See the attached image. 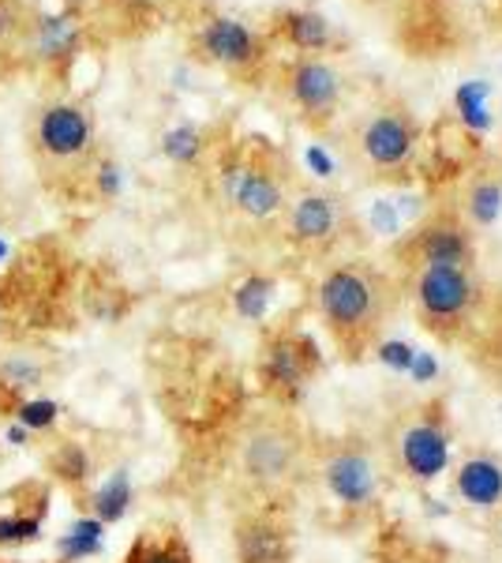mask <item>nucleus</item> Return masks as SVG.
Wrapping results in <instances>:
<instances>
[{
    "mask_svg": "<svg viewBox=\"0 0 502 563\" xmlns=\"http://www.w3.org/2000/svg\"><path fill=\"white\" fill-rule=\"evenodd\" d=\"M236 563H293V530L274 511H252L233 526Z\"/></svg>",
    "mask_w": 502,
    "mask_h": 563,
    "instance_id": "obj_15",
    "label": "nucleus"
},
{
    "mask_svg": "<svg viewBox=\"0 0 502 563\" xmlns=\"http://www.w3.org/2000/svg\"><path fill=\"white\" fill-rule=\"evenodd\" d=\"M304 166L312 169V177L331 180L334 169H337V162H334V154L323 147V143H308V147H304Z\"/></svg>",
    "mask_w": 502,
    "mask_h": 563,
    "instance_id": "obj_33",
    "label": "nucleus"
},
{
    "mask_svg": "<svg viewBox=\"0 0 502 563\" xmlns=\"http://www.w3.org/2000/svg\"><path fill=\"white\" fill-rule=\"evenodd\" d=\"M353 230V214L345 199L323 188H300L281 214V238L304 260H326L342 249Z\"/></svg>",
    "mask_w": 502,
    "mask_h": 563,
    "instance_id": "obj_9",
    "label": "nucleus"
},
{
    "mask_svg": "<svg viewBox=\"0 0 502 563\" xmlns=\"http://www.w3.org/2000/svg\"><path fill=\"white\" fill-rule=\"evenodd\" d=\"M8 256H12V244L0 238V263H8Z\"/></svg>",
    "mask_w": 502,
    "mask_h": 563,
    "instance_id": "obj_36",
    "label": "nucleus"
},
{
    "mask_svg": "<svg viewBox=\"0 0 502 563\" xmlns=\"http://www.w3.org/2000/svg\"><path fill=\"white\" fill-rule=\"evenodd\" d=\"M488 533H491V541H495L499 549H502V504L488 515Z\"/></svg>",
    "mask_w": 502,
    "mask_h": 563,
    "instance_id": "obj_35",
    "label": "nucleus"
},
{
    "mask_svg": "<svg viewBox=\"0 0 502 563\" xmlns=\"http://www.w3.org/2000/svg\"><path fill=\"white\" fill-rule=\"evenodd\" d=\"M83 504H87V515H94L98 522H105V526L124 522L127 511H132V504H135L132 470H127V466L109 470V474L98 481L94 488H87Z\"/></svg>",
    "mask_w": 502,
    "mask_h": 563,
    "instance_id": "obj_18",
    "label": "nucleus"
},
{
    "mask_svg": "<svg viewBox=\"0 0 502 563\" xmlns=\"http://www.w3.org/2000/svg\"><path fill=\"white\" fill-rule=\"evenodd\" d=\"M236 474L255 496L278 499L289 496L304 481L308 462H312V448H308L304 432L281 413L255 417L236 435Z\"/></svg>",
    "mask_w": 502,
    "mask_h": 563,
    "instance_id": "obj_3",
    "label": "nucleus"
},
{
    "mask_svg": "<svg viewBox=\"0 0 502 563\" xmlns=\"http://www.w3.org/2000/svg\"><path fill=\"white\" fill-rule=\"evenodd\" d=\"M450 493L465 507H477V511L491 515L502 504V459L495 451H469L450 470Z\"/></svg>",
    "mask_w": 502,
    "mask_h": 563,
    "instance_id": "obj_16",
    "label": "nucleus"
},
{
    "mask_svg": "<svg viewBox=\"0 0 502 563\" xmlns=\"http://www.w3.org/2000/svg\"><path fill=\"white\" fill-rule=\"evenodd\" d=\"M488 102H491V84H488V79H465V84H458V90H454V109H458L465 129H472V132H488L491 129Z\"/></svg>",
    "mask_w": 502,
    "mask_h": 563,
    "instance_id": "obj_28",
    "label": "nucleus"
},
{
    "mask_svg": "<svg viewBox=\"0 0 502 563\" xmlns=\"http://www.w3.org/2000/svg\"><path fill=\"white\" fill-rule=\"evenodd\" d=\"M4 443H8L12 451H23V448H31V443H34V435L26 432L20 421H8V424H4Z\"/></svg>",
    "mask_w": 502,
    "mask_h": 563,
    "instance_id": "obj_34",
    "label": "nucleus"
},
{
    "mask_svg": "<svg viewBox=\"0 0 502 563\" xmlns=\"http://www.w3.org/2000/svg\"><path fill=\"white\" fill-rule=\"evenodd\" d=\"M45 365L38 357H26V353H12V357H0V395L15 398L23 395H38L45 387Z\"/></svg>",
    "mask_w": 502,
    "mask_h": 563,
    "instance_id": "obj_25",
    "label": "nucleus"
},
{
    "mask_svg": "<svg viewBox=\"0 0 502 563\" xmlns=\"http://www.w3.org/2000/svg\"><path fill=\"white\" fill-rule=\"evenodd\" d=\"M124 563H196L180 533H143L132 541Z\"/></svg>",
    "mask_w": 502,
    "mask_h": 563,
    "instance_id": "obj_27",
    "label": "nucleus"
},
{
    "mask_svg": "<svg viewBox=\"0 0 502 563\" xmlns=\"http://www.w3.org/2000/svg\"><path fill=\"white\" fill-rule=\"evenodd\" d=\"M64 417V402L45 395H23L8 406V421H20L31 435H49L60 424Z\"/></svg>",
    "mask_w": 502,
    "mask_h": 563,
    "instance_id": "obj_26",
    "label": "nucleus"
},
{
    "mask_svg": "<svg viewBox=\"0 0 502 563\" xmlns=\"http://www.w3.org/2000/svg\"><path fill=\"white\" fill-rule=\"evenodd\" d=\"M382 459L387 470L398 474L409 485H432L450 470L454 451V429L450 410L443 398H427V402L405 406L390 421L387 443H382Z\"/></svg>",
    "mask_w": 502,
    "mask_h": 563,
    "instance_id": "obj_5",
    "label": "nucleus"
},
{
    "mask_svg": "<svg viewBox=\"0 0 502 563\" xmlns=\"http://www.w3.org/2000/svg\"><path fill=\"white\" fill-rule=\"evenodd\" d=\"M416 323L439 346H461L477 327L483 289L477 267H420L409 282Z\"/></svg>",
    "mask_w": 502,
    "mask_h": 563,
    "instance_id": "obj_6",
    "label": "nucleus"
},
{
    "mask_svg": "<svg viewBox=\"0 0 502 563\" xmlns=\"http://www.w3.org/2000/svg\"><path fill=\"white\" fill-rule=\"evenodd\" d=\"M274 297H278V278L263 275V271H252V275H244L233 286L230 301H233V312L241 316L244 323H263L274 308Z\"/></svg>",
    "mask_w": 502,
    "mask_h": 563,
    "instance_id": "obj_23",
    "label": "nucleus"
},
{
    "mask_svg": "<svg viewBox=\"0 0 502 563\" xmlns=\"http://www.w3.org/2000/svg\"><path fill=\"white\" fill-rule=\"evenodd\" d=\"M289 166L267 140H233L217 147L214 158V196L225 211L252 225L274 222L286 214L293 199Z\"/></svg>",
    "mask_w": 502,
    "mask_h": 563,
    "instance_id": "obj_2",
    "label": "nucleus"
},
{
    "mask_svg": "<svg viewBox=\"0 0 502 563\" xmlns=\"http://www.w3.org/2000/svg\"><path fill=\"white\" fill-rule=\"evenodd\" d=\"M353 151L371 177L409 174L420 151V121L401 102L382 106L356 129Z\"/></svg>",
    "mask_w": 502,
    "mask_h": 563,
    "instance_id": "obj_11",
    "label": "nucleus"
},
{
    "mask_svg": "<svg viewBox=\"0 0 502 563\" xmlns=\"http://www.w3.org/2000/svg\"><path fill=\"white\" fill-rule=\"evenodd\" d=\"M398 263L409 275L420 267H477V233L458 214V207H443L401 233Z\"/></svg>",
    "mask_w": 502,
    "mask_h": 563,
    "instance_id": "obj_12",
    "label": "nucleus"
},
{
    "mask_svg": "<svg viewBox=\"0 0 502 563\" xmlns=\"http://www.w3.org/2000/svg\"><path fill=\"white\" fill-rule=\"evenodd\" d=\"M83 188L94 199L109 203V199H116L124 192V166L116 158H109V154H94L83 174Z\"/></svg>",
    "mask_w": 502,
    "mask_h": 563,
    "instance_id": "obj_29",
    "label": "nucleus"
},
{
    "mask_svg": "<svg viewBox=\"0 0 502 563\" xmlns=\"http://www.w3.org/2000/svg\"><path fill=\"white\" fill-rule=\"evenodd\" d=\"M34 15L26 0H0V53H12L26 42Z\"/></svg>",
    "mask_w": 502,
    "mask_h": 563,
    "instance_id": "obj_30",
    "label": "nucleus"
},
{
    "mask_svg": "<svg viewBox=\"0 0 502 563\" xmlns=\"http://www.w3.org/2000/svg\"><path fill=\"white\" fill-rule=\"evenodd\" d=\"M45 515H49V493L34 496L31 507H0V552L38 544L45 533Z\"/></svg>",
    "mask_w": 502,
    "mask_h": 563,
    "instance_id": "obj_19",
    "label": "nucleus"
},
{
    "mask_svg": "<svg viewBox=\"0 0 502 563\" xmlns=\"http://www.w3.org/2000/svg\"><path fill=\"white\" fill-rule=\"evenodd\" d=\"M210 151H214V140H210L199 124H172V129L161 135V154H166L177 169H199Z\"/></svg>",
    "mask_w": 502,
    "mask_h": 563,
    "instance_id": "obj_24",
    "label": "nucleus"
},
{
    "mask_svg": "<svg viewBox=\"0 0 502 563\" xmlns=\"http://www.w3.org/2000/svg\"><path fill=\"white\" fill-rule=\"evenodd\" d=\"M315 470L326 496L342 511H368V507H376L390 474L382 451L371 440H360V435H342V440L326 443L319 451Z\"/></svg>",
    "mask_w": 502,
    "mask_h": 563,
    "instance_id": "obj_7",
    "label": "nucleus"
},
{
    "mask_svg": "<svg viewBox=\"0 0 502 563\" xmlns=\"http://www.w3.org/2000/svg\"><path fill=\"white\" fill-rule=\"evenodd\" d=\"M45 466H49L53 481H60L71 493H83L90 485V477H94V455H90V448L79 440L53 443V451L45 455Z\"/></svg>",
    "mask_w": 502,
    "mask_h": 563,
    "instance_id": "obj_22",
    "label": "nucleus"
},
{
    "mask_svg": "<svg viewBox=\"0 0 502 563\" xmlns=\"http://www.w3.org/2000/svg\"><path fill=\"white\" fill-rule=\"evenodd\" d=\"M270 45L281 42L289 49H297L300 57H323L334 45V26L323 12L315 8H281L270 23Z\"/></svg>",
    "mask_w": 502,
    "mask_h": 563,
    "instance_id": "obj_17",
    "label": "nucleus"
},
{
    "mask_svg": "<svg viewBox=\"0 0 502 563\" xmlns=\"http://www.w3.org/2000/svg\"><path fill=\"white\" fill-rule=\"evenodd\" d=\"M368 225H371V233H379V238H401V211L390 199H376L371 203V211H368Z\"/></svg>",
    "mask_w": 502,
    "mask_h": 563,
    "instance_id": "obj_31",
    "label": "nucleus"
},
{
    "mask_svg": "<svg viewBox=\"0 0 502 563\" xmlns=\"http://www.w3.org/2000/svg\"><path fill=\"white\" fill-rule=\"evenodd\" d=\"M499 76H502V60H499Z\"/></svg>",
    "mask_w": 502,
    "mask_h": 563,
    "instance_id": "obj_37",
    "label": "nucleus"
},
{
    "mask_svg": "<svg viewBox=\"0 0 502 563\" xmlns=\"http://www.w3.org/2000/svg\"><path fill=\"white\" fill-rule=\"evenodd\" d=\"M31 53L42 68H49L53 76H68V68L79 60L87 42V26L79 15L71 12H53V15H34L31 31H26Z\"/></svg>",
    "mask_w": 502,
    "mask_h": 563,
    "instance_id": "obj_14",
    "label": "nucleus"
},
{
    "mask_svg": "<svg viewBox=\"0 0 502 563\" xmlns=\"http://www.w3.org/2000/svg\"><path fill=\"white\" fill-rule=\"evenodd\" d=\"M398 289L387 271L360 260H337L315 282V316L345 365L368 361L387 339Z\"/></svg>",
    "mask_w": 502,
    "mask_h": 563,
    "instance_id": "obj_1",
    "label": "nucleus"
},
{
    "mask_svg": "<svg viewBox=\"0 0 502 563\" xmlns=\"http://www.w3.org/2000/svg\"><path fill=\"white\" fill-rule=\"evenodd\" d=\"M458 214L469 222V230H491L502 214V177L499 174H477L465 185Z\"/></svg>",
    "mask_w": 502,
    "mask_h": 563,
    "instance_id": "obj_21",
    "label": "nucleus"
},
{
    "mask_svg": "<svg viewBox=\"0 0 502 563\" xmlns=\"http://www.w3.org/2000/svg\"><path fill=\"white\" fill-rule=\"evenodd\" d=\"M191 57L203 60L210 68H222L236 79H252L267 68L270 60V38L263 31H255L244 20L233 15L210 12L196 23L191 31Z\"/></svg>",
    "mask_w": 502,
    "mask_h": 563,
    "instance_id": "obj_10",
    "label": "nucleus"
},
{
    "mask_svg": "<svg viewBox=\"0 0 502 563\" xmlns=\"http://www.w3.org/2000/svg\"><path fill=\"white\" fill-rule=\"evenodd\" d=\"M105 533L109 526L98 522L94 515H76L64 530L57 533V544H53V552H57V563H87L94 556H102L105 552Z\"/></svg>",
    "mask_w": 502,
    "mask_h": 563,
    "instance_id": "obj_20",
    "label": "nucleus"
},
{
    "mask_svg": "<svg viewBox=\"0 0 502 563\" xmlns=\"http://www.w3.org/2000/svg\"><path fill=\"white\" fill-rule=\"evenodd\" d=\"M278 87L312 132L331 129L345 95L342 76H337V68L326 57H293L281 68Z\"/></svg>",
    "mask_w": 502,
    "mask_h": 563,
    "instance_id": "obj_13",
    "label": "nucleus"
},
{
    "mask_svg": "<svg viewBox=\"0 0 502 563\" xmlns=\"http://www.w3.org/2000/svg\"><path fill=\"white\" fill-rule=\"evenodd\" d=\"M31 151L45 180L64 177V192L83 185L90 158L98 154L94 109L79 98H49L31 117Z\"/></svg>",
    "mask_w": 502,
    "mask_h": 563,
    "instance_id": "obj_4",
    "label": "nucleus"
},
{
    "mask_svg": "<svg viewBox=\"0 0 502 563\" xmlns=\"http://www.w3.org/2000/svg\"><path fill=\"white\" fill-rule=\"evenodd\" d=\"M371 357H379L382 365H390V368H409L413 365V357H416V350L409 346V342H387L382 339L379 346H376V353H371Z\"/></svg>",
    "mask_w": 502,
    "mask_h": 563,
    "instance_id": "obj_32",
    "label": "nucleus"
},
{
    "mask_svg": "<svg viewBox=\"0 0 502 563\" xmlns=\"http://www.w3.org/2000/svg\"><path fill=\"white\" fill-rule=\"evenodd\" d=\"M323 372V353L319 342L308 331L297 327H281L263 339L259 350V387L274 406L289 410V406L304 402V395Z\"/></svg>",
    "mask_w": 502,
    "mask_h": 563,
    "instance_id": "obj_8",
    "label": "nucleus"
}]
</instances>
